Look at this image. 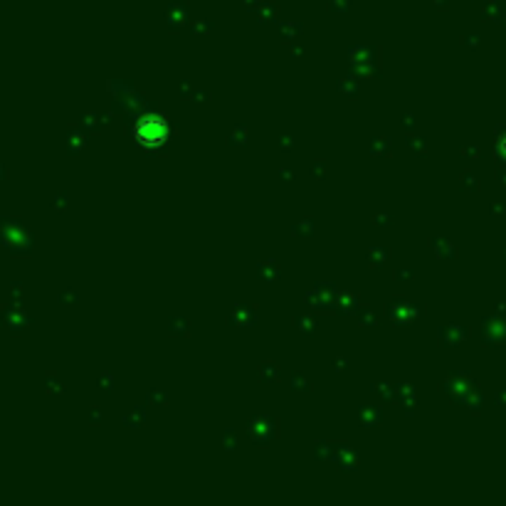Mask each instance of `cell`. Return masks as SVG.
Listing matches in <instances>:
<instances>
[{
    "label": "cell",
    "mask_w": 506,
    "mask_h": 506,
    "mask_svg": "<svg viewBox=\"0 0 506 506\" xmlns=\"http://www.w3.org/2000/svg\"><path fill=\"white\" fill-rule=\"evenodd\" d=\"M3 242L10 245L13 252H23V247H25V245H23V242H25V232H23V227H17L15 220H10V223L3 225Z\"/></svg>",
    "instance_id": "obj_1"
},
{
    "label": "cell",
    "mask_w": 506,
    "mask_h": 506,
    "mask_svg": "<svg viewBox=\"0 0 506 506\" xmlns=\"http://www.w3.org/2000/svg\"><path fill=\"white\" fill-rule=\"evenodd\" d=\"M0 181H3V163H0Z\"/></svg>",
    "instance_id": "obj_2"
}]
</instances>
